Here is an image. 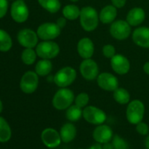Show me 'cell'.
Masks as SVG:
<instances>
[{
    "mask_svg": "<svg viewBox=\"0 0 149 149\" xmlns=\"http://www.w3.org/2000/svg\"><path fill=\"white\" fill-rule=\"evenodd\" d=\"M80 24L86 31H93L98 26V15L95 9L84 7L80 11Z\"/></svg>",
    "mask_w": 149,
    "mask_h": 149,
    "instance_id": "6da1fadb",
    "label": "cell"
},
{
    "mask_svg": "<svg viewBox=\"0 0 149 149\" xmlns=\"http://www.w3.org/2000/svg\"><path fill=\"white\" fill-rule=\"evenodd\" d=\"M74 100V93L63 87L58 90L52 99V105L58 110H64L71 106Z\"/></svg>",
    "mask_w": 149,
    "mask_h": 149,
    "instance_id": "7a4b0ae2",
    "label": "cell"
},
{
    "mask_svg": "<svg viewBox=\"0 0 149 149\" xmlns=\"http://www.w3.org/2000/svg\"><path fill=\"white\" fill-rule=\"evenodd\" d=\"M145 113V106L139 100H134L128 104L126 111L127 121L132 125L142 122Z\"/></svg>",
    "mask_w": 149,
    "mask_h": 149,
    "instance_id": "3957f363",
    "label": "cell"
},
{
    "mask_svg": "<svg viewBox=\"0 0 149 149\" xmlns=\"http://www.w3.org/2000/svg\"><path fill=\"white\" fill-rule=\"evenodd\" d=\"M77 78V71L72 67L66 66L60 69L53 78L54 82L60 87H66L71 85Z\"/></svg>",
    "mask_w": 149,
    "mask_h": 149,
    "instance_id": "277c9868",
    "label": "cell"
},
{
    "mask_svg": "<svg viewBox=\"0 0 149 149\" xmlns=\"http://www.w3.org/2000/svg\"><path fill=\"white\" fill-rule=\"evenodd\" d=\"M36 54L42 59L55 58L60 52V47L58 44L52 41H44L36 45Z\"/></svg>",
    "mask_w": 149,
    "mask_h": 149,
    "instance_id": "5b68a950",
    "label": "cell"
},
{
    "mask_svg": "<svg viewBox=\"0 0 149 149\" xmlns=\"http://www.w3.org/2000/svg\"><path fill=\"white\" fill-rule=\"evenodd\" d=\"M39 84V75L36 72L29 71L25 73L22 77L20 83V87L26 94L34 93Z\"/></svg>",
    "mask_w": 149,
    "mask_h": 149,
    "instance_id": "8992f818",
    "label": "cell"
},
{
    "mask_svg": "<svg viewBox=\"0 0 149 149\" xmlns=\"http://www.w3.org/2000/svg\"><path fill=\"white\" fill-rule=\"evenodd\" d=\"M82 116L87 122L93 125H102L106 120V114L103 110L95 106H87L82 111Z\"/></svg>",
    "mask_w": 149,
    "mask_h": 149,
    "instance_id": "52a82bcc",
    "label": "cell"
},
{
    "mask_svg": "<svg viewBox=\"0 0 149 149\" xmlns=\"http://www.w3.org/2000/svg\"><path fill=\"white\" fill-rule=\"evenodd\" d=\"M61 32V29L56 23H45L38 27L36 33L42 40L49 41L58 37Z\"/></svg>",
    "mask_w": 149,
    "mask_h": 149,
    "instance_id": "ba28073f",
    "label": "cell"
},
{
    "mask_svg": "<svg viewBox=\"0 0 149 149\" xmlns=\"http://www.w3.org/2000/svg\"><path fill=\"white\" fill-rule=\"evenodd\" d=\"M110 33L113 38L118 40H125L131 33L130 25L127 21L119 20L112 23Z\"/></svg>",
    "mask_w": 149,
    "mask_h": 149,
    "instance_id": "9c48e42d",
    "label": "cell"
},
{
    "mask_svg": "<svg viewBox=\"0 0 149 149\" xmlns=\"http://www.w3.org/2000/svg\"><path fill=\"white\" fill-rule=\"evenodd\" d=\"M11 16L17 23H23L29 15V8L23 0H16L11 6Z\"/></svg>",
    "mask_w": 149,
    "mask_h": 149,
    "instance_id": "30bf717a",
    "label": "cell"
},
{
    "mask_svg": "<svg viewBox=\"0 0 149 149\" xmlns=\"http://www.w3.org/2000/svg\"><path fill=\"white\" fill-rule=\"evenodd\" d=\"M37 33L29 29L20 30L17 34V41L21 46L26 48H33L38 45Z\"/></svg>",
    "mask_w": 149,
    "mask_h": 149,
    "instance_id": "8fae6325",
    "label": "cell"
},
{
    "mask_svg": "<svg viewBox=\"0 0 149 149\" xmlns=\"http://www.w3.org/2000/svg\"><path fill=\"white\" fill-rule=\"evenodd\" d=\"M81 74L85 79L93 80L98 77V65L91 58L84 59L79 66Z\"/></svg>",
    "mask_w": 149,
    "mask_h": 149,
    "instance_id": "7c38bea8",
    "label": "cell"
},
{
    "mask_svg": "<svg viewBox=\"0 0 149 149\" xmlns=\"http://www.w3.org/2000/svg\"><path fill=\"white\" fill-rule=\"evenodd\" d=\"M97 82L99 87L106 91H114L119 87L117 78L110 73H102L97 77Z\"/></svg>",
    "mask_w": 149,
    "mask_h": 149,
    "instance_id": "4fadbf2b",
    "label": "cell"
},
{
    "mask_svg": "<svg viewBox=\"0 0 149 149\" xmlns=\"http://www.w3.org/2000/svg\"><path fill=\"white\" fill-rule=\"evenodd\" d=\"M42 141L48 148H56L61 144V135L52 128H47L42 132Z\"/></svg>",
    "mask_w": 149,
    "mask_h": 149,
    "instance_id": "5bb4252c",
    "label": "cell"
},
{
    "mask_svg": "<svg viewBox=\"0 0 149 149\" xmlns=\"http://www.w3.org/2000/svg\"><path fill=\"white\" fill-rule=\"evenodd\" d=\"M111 65L114 72L119 75L127 74L130 68L129 60L122 55H115L111 59Z\"/></svg>",
    "mask_w": 149,
    "mask_h": 149,
    "instance_id": "9a60e30c",
    "label": "cell"
},
{
    "mask_svg": "<svg viewBox=\"0 0 149 149\" xmlns=\"http://www.w3.org/2000/svg\"><path fill=\"white\" fill-rule=\"evenodd\" d=\"M132 40L138 46L149 48V28L140 27L135 29L132 33Z\"/></svg>",
    "mask_w": 149,
    "mask_h": 149,
    "instance_id": "2e32d148",
    "label": "cell"
},
{
    "mask_svg": "<svg viewBox=\"0 0 149 149\" xmlns=\"http://www.w3.org/2000/svg\"><path fill=\"white\" fill-rule=\"evenodd\" d=\"M113 131L108 125H100L95 129L93 132V138L95 141L99 143H106L111 140Z\"/></svg>",
    "mask_w": 149,
    "mask_h": 149,
    "instance_id": "e0dca14e",
    "label": "cell"
},
{
    "mask_svg": "<svg viewBox=\"0 0 149 149\" xmlns=\"http://www.w3.org/2000/svg\"><path fill=\"white\" fill-rule=\"evenodd\" d=\"M77 51L84 59L91 58L94 54V44L90 38L84 37L80 39L77 45Z\"/></svg>",
    "mask_w": 149,
    "mask_h": 149,
    "instance_id": "ac0fdd59",
    "label": "cell"
},
{
    "mask_svg": "<svg viewBox=\"0 0 149 149\" xmlns=\"http://www.w3.org/2000/svg\"><path fill=\"white\" fill-rule=\"evenodd\" d=\"M145 17V11L141 7H135L128 13L127 15V21L130 26H137L143 22Z\"/></svg>",
    "mask_w": 149,
    "mask_h": 149,
    "instance_id": "d6986e66",
    "label": "cell"
},
{
    "mask_svg": "<svg viewBox=\"0 0 149 149\" xmlns=\"http://www.w3.org/2000/svg\"><path fill=\"white\" fill-rule=\"evenodd\" d=\"M117 15L116 7L113 5H107L103 7L99 15V19L104 24H109L114 21Z\"/></svg>",
    "mask_w": 149,
    "mask_h": 149,
    "instance_id": "ffe728a7",
    "label": "cell"
},
{
    "mask_svg": "<svg viewBox=\"0 0 149 149\" xmlns=\"http://www.w3.org/2000/svg\"><path fill=\"white\" fill-rule=\"evenodd\" d=\"M60 135L61 141L67 143L72 141L75 138L77 135V129L73 124L66 123L61 127Z\"/></svg>",
    "mask_w": 149,
    "mask_h": 149,
    "instance_id": "44dd1931",
    "label": "cell"
},
{
    "mask_svg": "<svg viewBox=\"0 0 149 149\" xmlns=\"http://www.w3.org/2000/svg\"><path fill=\"white\" fill-rule=\"evenodd\" d=\"M52 68V64L49 60L42 59L36 63L35 71L36 74L40 77H45L51 72Z\"/></svg>",
    "mask_w": 149,
    "mask_h": 149,
    "instance_id": "7402d4cb",
    "label": "cell"
},
{
    "mask_svg": "<svg viewBox=\"0 0 149 149\" xmlns=\"http://www.w3.org/2000/svg\"><path fill=\"white\" fill-rule=\"evenodd\" d=\"M12 132L10 125L4 118L0 116V142H7L11 138Z\"/></svg>",
    "mask_w": 149,
    "mask_h": 149,
    "instance_id": "603a6c76",
    "label": "cell"
},
{
    "mask_svg": "<svg viewBox=\"0 0 149 149\" xmlns=\"http://www.w3.org/2000/svg\"><path fill=\"white\" fill-rule=\"evenodd\" d=\"M38 2L44 9L51 13H56L61 7L59 0H38Z\"/></svg>",
    "mask_w": 149,
    "mask_h": 149,
    "instance_id": "cb8c5ba5",
    "label": "cell"
},
{
    "mask_svg": "<svg viewBox=\"0 0 149 149\" xmlns=\"http://www.w3.org/2000/svg\"><path fill=\"white\" fill-rule=\"evenodd\" d=\"M80 11L81 10L77 6L74 4H68L64 7L63 10V15L68 20H74L79 17Z\"/></svg>",
    "mask_w": 149,
    "mask_h": 149,
    "instance_id": "d4e9b609",
    "label": "cell"
},
{
    "mask_svg": "<svg viewBox=\"0 0 149 149\" xmlns=\"http://www.w3.org/2000/svg\"><path fill=\"white\" fill-rule=\"evenodd\" d=\"M113 98L119 104L125 105L129 103L130 95L129 92L125 89L118 87L113 91Z\"/></svg>",
    "mask_w": 149,
    "mask_h": 149,
    "instance_id": "484cf974",
    "label": "cell"
},
{
    "mask_svg": "<svg viewBox=\"0 0 149 149\" xmlns=\"http://www.w3.org/2000/svg\"><path fill=\"white\" fill-rule=\"evenodd\" d=\"M13 45V41L7 32L0 29V51L7 52Z\"/></svg>",
    "mask_w": 149,
    "mask_h": 149,
    "instance_id": "4316f807",
    "label": "cell"
},
{
    "mask_svg": "<svg viewBox=\"0 0 149 149\" xmlns=\"http://www.w3.org/2000/svg\"><path fill=\"white\" fill-rule=\"evenodd\" d=\"M65 115H66V118L68 120L71 121V122H77L81 119V116H82V111H81V108L75 104L74 106H71L67 109Z\"/></svg>",
    "mask_w": 149,
    "mask_h": 149,
    "instance_id": "83f0119b",
    "label": "cell"
},
{
    "mask_svg": "<svg viewBox=\"0 0 149 149\" xmlns=\"http://www.w3.org/2000/svg\"><path fill=\"white\" fill-rule=\"evenodd\" d=\"M36 52L33 50V48H26L22 52L21 59L26 65H32L36 61Z\"/></svg>",
    "mask_w": 149,
    "mask_h": 149,
    "instance_id": "f1b7e54d",
    "label": "cell"
},
{
    "mask_svg": "<svg viewBox=\"0 0 149 149\" xmlns=\"http://www.w3.org/2000/svg\"><path fill=\"white\" fill-rule=\"evenodd\" d=\"M89 100H90V97L88 95L85 93H81L76 97L75 104L81 109L87 106V103H89Z\"/></svg>",
    "mask_w": 149,
    "mask_h": 149,
    "instance_id": "f546056e",
    "label": "cell"
},
{
    "mask_svg": "<svg viewBox=\"0 0 149 149\" xmlns=\"http://www.w3.org/2000/svg\"><path fill=\"white\" fill-rule=\"evenodd\" d=\"M112 144L114 149H128V145L126 141L118 135L113 136Z\"/></svg>",
    "mask_w": 149,
    "mask_h": 149,
    "instance_id": "4dcf8cb0",
    "label": "cell"
},
{
    "mask_svg": "<svg viewBox=\"0 0 149 149\" xmlns=\"http://www.w3.org/2000/svg\"><path fill=\"white\" fill-rule=\"evenodd\" d=\"M103 54L106 58L111 59L116 55V49L111 45H106L103 47Z\"/></svg>",
    "mask_w": 149,
    "mask_h": 149,
    "instance_id": "1f68e13d",
    "label": "cell"
},
{
    "mask_svg": "<svg viewBox=\"0 0 149 149\" xmlns=\"http://www.w3.org/2000/svg\"><path fill=\"white\" fill-rule=\"evenodd\" d=\"M136 130L137 132H138L139 134L143 135H146L148 133V130L149 128L148 126L144 122H139L138 124H137L136 126Z\"/></svg>",
    "mask_w": 149,
    "mask_h": 149,
    "instance_id": "d6a6232c",
    "label": "cell"
},
{
    "mask_svg": "<svg viewBox=\"0 0 149 149\" xmlns=\"http://www.w3.org/2000/svg\"><path fill=\"white\" fill-rule=\"evenodd\" d=\"M8 9L7 0H0V18H2L6 15Z\"/></svg>",
    "mask_w": 149,
    "mask_h": 149,
    "instance_id": "836d02e7",
    "label": "cell"
},
{
    "mask_svg": "<svg viewBox=\"0 0 149 149\" xmlns=\"http://www.w3.org/2000/svg\"><path fill=\"white\" fill-rule=\"evenodd\" d=\"M111 1L116 8H122L125 5L127 0H111Z\"/></svg>",
    "mask_w": 149,
    "mask_h": 149,
    "instance_id": "e575fe53",
    "label": "cell"
},
{
    "mask_svg": "<svg viewBox=\"0 0 149 149\" xmlns=\"http://www.w3.org/2000/svg\"><path fill=\"white\" fill-rule=\"evenodd\" d=\"M56 24L61 28V29H63L66 25V18L65 17H61L57 20Z\"/></svg>",
    "mask_w": 149,
    "mask_h": 149,
    "instance_id": "d590c367",
    "label": "cell"
},
{
    "mask_svg": "<svg viewBox=\"0 0 149 149\" xmlns=\"http://www.w3.org/2000/svg\"><path fill=\"white\" fill-rule=\"evenodd\" d=\"M102 148H103V149H114L113 146V144L110 143L109 142L103 143V146H102Z\"/></svg>",
    "mask_w": 149,
    "mask_h": 149,
    "instance_id": "8d00e7d4",
    "label": "cell"
},
{
    "mask_svg": "<svg viewBox=\"0 0 149 149\" xmlns=\"http://www.w3.org/2000/svg\"><path fill=\"white\" fill-rule=\"evenodd\" d=\"M143 71L145 73H146L148 75H149V62L146 63L143 65Z\"/></svg>",
    "mask_w": 149,
    "mask_h": 149,
    "instance_id": "74e56055",
    "label": "cell"
},
{
    "mask_svg": "<svg viewBox=\"0 0 149 149\" xmlns=\"http://www.w3.org/2000/svg\"><path fill=\"white\" fill-rule=\"evenodd\" d=\"M88 149H103V148H102L101 145H100L99 143H97L94 144V145H93L92 146H90V148Z\"/></svg>",
    "mask_w": 149,
    "mask_h": 149,
    "instance_id": "f35d334b",
    "label": "cell"
},
{
    "mask_svg": "<svg viewBox=\"0 0 149 149\" xmlns=\"http://www.w3.org/2000/svg\"><path fill=\"white\" fill-rule=\"evenodd\" d=\"M145 145L147 149H149V136L147 137V138L146 139L145 141Z\"/></svg>",
    "mask_w": 149,
    "mask_h": 149,
    "instance_id": "ab89813d",
    "label": "cell"
},
{
    "mask_svg": "<svg viewBox=\"0 0 149 149\" xmlns=\"http://www.w3.org/2000/svg\"><path fill=\"white\" fill-rule=\"evenodd\" d=\"M2 109H3L2 103H1V99H0V113L2 111Z\"/></svg>",
    "mask_w": 149,
    "mask_h": 149,
    "instance_id": "60d3db41",
    "label": "cell"
},
{
    "mask_svg": "<svg viewBox=\"0 0 149 149\" xmlns=\"http://www.w3.org/2000/svg\"><path fill=\"white\" fill-rule=\"evenodd\" d=\"M71 1H72V2H77V1H78L79 0H70Z\"/></svg>",
    "mask_w": 149,
    "mask_h": 149,
    "instance_id": "b9f144b4",
    "label": "cell"
}]
</instances>
